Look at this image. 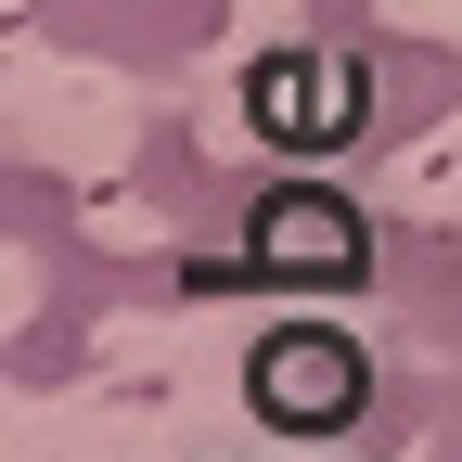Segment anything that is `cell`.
<instances>
[{
    "instance_id": "1",
    "label": "cell",
    "mask_w": 462,
    "mask_h": 462,
    "mask_svg": "<svg viewBox=\"0 0 462 462\" xmlns=\"http://www.w3.org/2000/svg\"><path fill=\"white\" fill-rule=\"evenodd\" d=\"M245 398H257V424H282V437H334V424H360L373 373H360V346H346V334L282 321L257 360H245Z\"/></svg>"
},
{
    "instance_id": "2",
    "label": "cell",
    "mask_w": 462,
    "mask_h": 462,
    "mask_svg": "<svg viewBox=\"0 0 462 462\" xmlns=\"http://www.w3.org/2000/svg\"><path fill=\"white\" fill-rule=\"evenodd\" d=\"M245 103H257V129L270 142H296V154H321V142H346L360 129V65H334V51H270V65L245 78Z\"/></svg>"
},
{
    "instance_id": "3",
    "label": "cell",
    "mask_w": 462,
    "mask_h": 462,
    "mask_svg": "<svg viewBox=\"0 0 462 462\" xmlns=\"http://www.w3.org/2000/svg\"><path fill=\"white\" fill-rule=\"evenodd\" d=\"M257 270H270V282H334V270H360V218H346L334 193H282V206H257Z\"/></svg>"
}]
</instances>
